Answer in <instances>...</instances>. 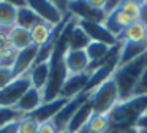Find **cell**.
<instances>
[{
    "instance_id": "6da1fadb",
    "label": "cell",
    "mask_w": 147,
    "mask_h": 133,
    "mask_svg": "<svg viewBox=\"0 0 147 133\" xmlns=\"http://www.w3.org/2000/svg\"><path fill=\"white\" fill-rule=\"evenodd\" d=\"M147 113V95H133L128 100L119 101L108 114L109 128L106 133H130Z\"/></svg>"
},
{
    "instance_id": "7a4b0ae2",
    "label": "cell",
    "mask_w": 147,
    "mask_h": 133,
    "mask_svg": "<svg viewBox=\"0 0 147 133\" xmlns=\"http://www.w3.org/2000/svg\"><path fill=\"white\" fill-rule=\"evenodd\" d=\"M146 66H147V52L142 54L141 57H138V59L131 60L128 63H123V65H119L115 68L112 79H114L115 86H117L120 101L133 97L134 87H136Z\"/></svg>"
},
{
    "instance_id": "3957f363",
    "label": "cell",
    "mask_w": 147,
    "mask_h": 133,
    "mask_svg": "<svg viewBox=\"0 0 147 133\" xmlns=\"http://www.w3.org/2000/svg\"><path fill=\"white\" fill-rule=\"evenodd\" d=\"M90 105H92L93 113L96 114H109L111 109L120 101L119 90L114 79L109 78L103 84H100L95 90L90 92Z\"/></svg>"
},
{
    "instance_id": "277c9868",
    "label": "cell",
    "mask_w": 147,
    "mask_h": 133,
    "mask_svg": "<svg viewBox=\"0 0 147 133\" xmlns=\"http://www.w3.org/2000/svg\"><path fill=\"white\" fill-rule=\"evenodd\" d=\"M32 87L30 70L24 75L10 81L3 89H0V108H14L24 94Z\"/></svg>"
},
{
    "instance_id": "5b68a950",
    "label": "cell",
    "mask_w": 147,
    "mask_h": 133,
    "mask_svg": "<svg viewBox=\"0 0 147 133\" xmlns=\"http://www.w3.org/2000/svg\"><path fill=\"white\" fill-rule=\"evenodd\" d=\"M26 6H29L41 21L48 22L54 27L60 24L67 14L55 5L54 0H26Z\"/></svg>"
},
{
    "instance_id": "8992f818",
    "label": "cell",
    "mask_w": 147,
    "mask_h": 133,
    "mask_svg": "<svg viewBox=\"0 0 147 133\" xmlns=\"http://www.w3.org/2000/svg\"><path fill=\"white\" fill-rule=\"evenodd\" d=\"M67 13H70L71 16H74L76 19H81V21L100 22V24H103V21L106 19V13L103 10H96L93 6H90L86 0H73V2H68Z\"/></svg>"
},
{
    "instance_id": "52a82bcc",
    "label": "cell",
    "mask_w": 147,
    "mask_h": 133,
    "mask_svg": "<svg viewBox=\"0 0 147 133\" xmlns=\"http://www.w3.org/2000/svg\"><path fill=\"white\" fill-rule=\"evenodd\" d=\"M89 98H90V94L82 92V94H79V95H76V97H73V98L68 100V103L65 105V106L55 114L54 119H52V124L57 127L59 132L67 130V125L70 124V120H71V117L74 116V113H76V111L79 109L81 105H84Z\"/></svg>"
},
{
    "instance_id": "ba28073f",
    "label": "cell",
    "mask_w": 147,
    "mask_h": 133,
    "mask_svg": "<svg viewBox=\"0 0 147 133\" xmlns=\"http://www.w3.org/2000/svg\"><path fill=\"white\" fill-rule=\"evenodd\" d=\"M78 25L82 29L87 33V37L92 41H100V43H105L108 46H114V44H119L120 41L108 30L103 24L100 22H90V21H81V19H76Z\"/></svg>"
},
{
    "instance_id": "9c48e42d",
    "label": "cell",
    "mask_w": 147,
    "mask_h": 133,
    "mask_svg": "<svg viewBox=\"0 0 147 133\" xmlns=\"http://www.w3.org/2000/svg\"><path fill=\"white\" fill-rule=\"evenodd\" d=\"M68 100H70V98L57 97V98H54V100H51V101H43V103L40 105L33 113L27 114V116L33 117V119L38 120L40 124L48 122V120H52L55 117V114H57L59 111H60L62 108L68 103Z\"/></svg>"
},
{
    "instance_id": "30bf717a",
    "label": "cell",
    "mask_w": 147,
    "mask_h": 133,
    "mask_svg": "<svg viewBox=\"0 0 147 133\" xmlns=\"http://www.w3.org/2000/svg\"><path fill=\"white\" fill-rule=\"evenodd\" d=\"M90 78V71H82V73H76V75H68V78L65 79L63 86L60 89L59 97H65V98H73L76 95L82 94L86 90V86L89 82Z\"/></svg>"
},
{
    "instance_id": "8fae6325",
    "label": "cell",
    "mask_w": 147,
    "mask_h": 133,
    "mask_svg": "<svg viewBox=\"0 0 147 133\" xmlns=\"http://www.w3.org/2000/svg\"><path fill=\"white\" fill-rule=\"evenodd\" d=\"M36 56H38V48H36L35 44L26 48V49L18 51L16 60H14L13 66H11V68H13V76L14 78H18V76H21V75H24V73L29 71V70L33 66V63H35Z\"/></svg>"
},
{
    "instance_id": "7c38bea8",
    "label": "cell",
    "mask_w": 147,
    "mask_h": 133,
    "mask_svg": "<svg viewBox=\"0 0 147 133\" xmlns=\"http://www.w3.org/2000/svg\"><path fill=\"white\" fill-rule=\"evenodd\" d=\"M63 60H65V66H67L68 75H76V73L87 71L89 63H90L86 51H71V49H68L67 54H65V57H63Z\"/></svg>"
},
{
    "instance_id": "4fadbf2b",
    "label": "cell",
    "mask_w": 147,
    "mask_h": 133,
    "mask_svg": "<svg viewBox=\"0 0 147 133\" xmlns=\"http://www.w3.org/2000/svg\"><path fill=\"white\" fill-rule=\"evenodd\" d=\"M41 103H43V92L38 90V89H35V87H30L29 90L21 97V100L16 103L14 109L19 111L22 116H27V114L33 113Z\"/></svg>"
},
{
    "instance_id": "5bb4252c",
    "label": "cell",
    "mask_w": 147,
    "mask_h": 133,
    "mask_svg": "<svg viewBox=\"0 0 147 133\" xmlns=\"http://www.w3.org/2000/svg\"><path fill=\"white\" fill-rule=\"evenodd\" d=\"M147 52V41L133 43V41H120V57H119V65L128 63L131 60L141 57Z\"/></svg>"
},
{
    "instance_id": "9a60e30c",
    "label": "cell",
    "mask_w": 147,
    "mask_h": 133,
    "mask_svg": "<svg viewBox=\"0 0 147 133\" xmlns=\"http://www.w3.org/2000/svg\"><path fill=\"white\" fill-rule=\"evenodd\" d=\"M93 114V109H92V105H90V100H87L84 105H81L79 109L74 113V116L71 117L70 124L67 125V132H71V133H79L84 127L87 125L89 119L92 117Z\"/></svg>"
},
{
    "instance_id": "2e32d148",
    "label": "cell",
    "mask_w": 147,
    "mask_h": 133,
    "mask_svg": "<svg viewBox=\"0 0 147 133\" xmlns=\"http://www.w3.org/2000/svg\"><path fill=\"white\" fill-rule=\"evenodd\" d=\"M49 73H51V59L45 60V62H38L30 68V79H32V87L38 89V90H45L46 84L49 79Z\"/></svg>"
},
{
    "instance_id": "e0dca14e",
    "label": "cell",
    "mask_w": 147,
    "mask_h": 133,
    "mask_svg": "<svg viewBox=\"0 0 147 133\" xmlns=\"http://www.w3.org/2000/svg\"><path fill=\"white\" fill-rule=\"evenodd\" d=\"M54 30L55 27L48 22L41 21L35 25V27L30 29V37H32V43L36 48H43L45 44H48L51 41V38L54 37Z\"/></svg>"
},
{
    "instance_id": "ac0fdd59",
    "label": "cell",
    "mask_w": 147,
    "mask_h": 133,
    "mask_svg": "<svg viewBox=\"0 0 147 133\" xmlns=\"http://www.w3.org/2000/svg\"><path fill=\"white\" fill-rule=\"evenodd\" d=\"M8 41H10V46L14 48L16 51H21V49H26V48L32 46V37H30V30L27 29H22V27H11L8 30Z\"/></svg>"
},
{
    "instance_id": "d6986e66",
    "label": "cell",
    "mask_w": 147,
    "mask_h": 133,
    "mask_svg": "<svg viewBox=\"0 0 147 133\" xmlns=\"http://www.w3.org/2000/svg\"><path fill=\"white\" fill-rule=\"evenodd\" d=\"M90 38L87 37V33L78 25V21H74L73 27L68 35V49L71 51H86V48L90 44Z\"/></svg>"
},
{
    "instance_id": "ffe728a7",
    "label": "cell",
    "mask_w": 147,
    "mask_h": 133,
    "mask_svg": "<svg viewBox=\"0 0 147 133\" xmlns=\"http://www.w3.org/2000/svg\"><path fill=\"white\" fill-rule=\"evenodd\" d=\"M16 14L18 6L7 0H0V29L10 30L16 25Z\"/></svg>"
},
{
    "instance_id": "44dd1931",
    "label": "cell",
    "mask_w": 147,
    "mask_h": 133,
    "mask_svg": "<svg viewBox=\"0 0 147 133\" xmlns=\"http://www.w3.org/2000/svg\"><path fill=\"white\" fill-rule=\"evenodd\" d=\"M120 41H133V43L147 41V27L139 21L133 22V24L128 25L123 30V33L120 37Z\"/></svg>"
},
{
    "instance_id": "7402d4cb",
    "label": "cell",
    "mask_w": 147,
    "mask_h": 133,
    "mask_svg": "<svg viewBox=\"0 0 147 133\" xmlns=\"http://www.w3.org/2000/svg\"><path fill=\"white\" fill-rule=\"evenodd\" d=\"M38 22H41V19L29 8V6H19L18 8V14H16V25L30 30L32 27H35Z\"/></svg>"
},
{
    "instance_id": "603a6c76",
    "label": "cell",
    "mask_w": 147,
    "mask_h": 133,
    "mask_svg": "<svg viewBox=\"0 0 147 133\" xmlns=\"http://www.w3.org/2000/svg\"><path fill=\"white\" fill-rule=\"evenodd\" d=\"M109 49H111V46H108V44H105V43L90 41V44L86 48V54H87V57H89L90 63H95V62H98V60H101L103 57L109 52Z\"/></svg>"
},
{
    "instance_id": "cb8c5ba5",
    "label": "cell",
    "mask_w": 147,
    "mask_h": 133,
    "mask_svg": "<svg viewBox=\"0 0 147 133\" xmlns=\"http://www.w3.org/2000/svg\"><path fill=\"white\" fill-rule=\"evenodd\" d=\"M86 127L92 133H106L108 128H109L108 114H96V113H93Z\"/></svg>"
},
{
    "instance_id": "d4e9b609",
    "label": "cell",
    "mask_w": 147,
    "mask_h": 133,
    "mask_svg": "<svg viewBox=\"0 0 147 133\" xmlns=\"http://www.w3.org/2000/svg\"><path fill=\"white\" fill-rule=\"evenodd\" d=\"M40 122L35 120L30 116H24L19 120V127H18V133H38Z\"/></svg>"
},
{
    "instance_id": "484cf974",
    "label": "cell",
    "mask_w": 147,
    "mask_h": 133,
    "mask_svg": "<svg viewBox=\"0 0 147 133\" xmlns=\"http://www.w3.org/2000/svg\"><path fill=\"white\" fill-rule=\"evenodd\" d=\"M21 117L24 116L14 108H0V127L7 125L10 122H14V120H19Z\"/></svg>"
},
{
    "instance_id": "4316f807",
    "label": "cell",
    "mask_w": 147,
    "mask_h": 133,
    "mask_svg": "<svg viewBox=\"0 0 147 133\" xmlns=\"http://www.w3.org/2000/svg\"><path fill=\"white\" fill-rule=\"evenodd\" d=\"M120 11L127 13L128 16H131V18L134 19V21H138L139 19V13H141V6L136 5V3L130 2V0H122V3L117 6Z\"/></svg>"
},
{
    "instance_id": "83f0119b",
    "label": "cell",
    "mask_w": 147,
    "mask_h": 133,
    "mask_svg": "<svg viewBox=\"0 0 147 133\" xmlns=\"http://www.w3.org/2000/svg\"><path fill=\"white\" fill-rule=\"evenodd\" d=\"M133 95H147V66L144 68L142 75H141L136 87H134Z\"/></svg>"
},
{
    "instance_id": "f1b7e54d",
    "label": "cell",
    "mask_w": 147,
    "mask_h": 133,
    "mask_svg": "<svg viewBox=\"0 0 147 133\" xmlns=\"http://www.w3.org/2000/svg\"><path fill=\"white\" fill-rule=\"evenodd\" d=\"M13 68L11 66H0V89H3L10 81H13Z\"/></svg>"
},
{
    "instance_id": "f546056e",
    "label": "cell",
    "mask_w": 147,
    "mask_h": 133,
    "mask_svg": "<svg viewBox=\"0 0 147 133\" xmlns=\"http://www.w3.org/2000/svg\"><path fill=\"white\" fill-rule=\"evenodd\" d=\"M10 48V41H8V30L0 29V62H2V56L3 52Z\"/></svg>"
},
{
    "instance_id": "4dcf8cb0",
    "label": "cell",
    "mask_w": 147,
    "mask_h": 133,
    "mask_svg": "<svg viewBox=\"0 0 147 133\" xmlns=\"http://www.w3.org/2000/svg\"><path fill=\"white\" fill-rule=\"evenodd\" d=\"M38 133H60V132H59L57 127H55L54 124H52V120H48V122L40 124Z\"/></svg>"
},
{
    "instance_id": "1f68e13d",
    "label": "cell",
    "mask_w": 147,
    "mask_h": 133,
    "mask_svg": "<svg viewBox=\"0 0 147 133\" xmlns=\"http://www.w3.org/2000/svg\"><path fill=\"white\" fill-rule=\"evenodd\" d=\"M22 119V117H21ZM19 119V120H21ZM19 120H14V122H10L7 125L0 127V133H18V127H19Z\"/></svg>"
},
{
    "instance_id": "d6a6232c",
    "label": "cell",
    "mask_w": 147,
    "mask_h": 133,
    "mask_svg": "<svg viewBox=\"0 0 147 133\" xmlns=\"http://www.w3.org/2000/svg\"><path fill=\"white\" fill-rule=\"evenodd\" d=\"M122 3V0H108L106 2V8H105V13L106 14H109L111 11H114L115 8H117L119 5Z\"/></svg>"
},
{
    "instance_id": "836d02e7",
    "label": "cell",
    "mask_w": 147,
    "mask_h": 133,
    "mask_svg": "<svg viewBox=\"0 0 147 133\" xmlns=\"http://www.w3.org/2000/svg\"><path fill=\"white\" fill-rule=\"evenodd\" d=\"M87 3H89L90 6H93V8H96V10H103L105 11V8H106V2L108 0H86Z\"/></svg>"
},
{
    "instance_id": "e575fe53",
    "label": "cell",
    "mask_w": 147,
    "mask_h": 133,
    "mask_svg": "<svg viewBox=\"0 0 147 133\" xmlns=\"http://www.w3.org/2000/svg\"><path fill=\"white\" fill-rule=\"evenodd\" d=\"M55 5L59 6V8L62 10L63 13H67V5H68V0H54Z\"/></svg>"
},
{
    "instance_id": "d590c367",
    "label": "cell",
    "mask_w": 147,
    "mask_h": 133,
    "mask_svg": "<svg viewBox=\"0 0 147 133\" xmlns=\"http://www.w3.org/2000/svg\"><path fill=\"white\" fill-rule=\"evenodd\" d=\"M7 2H10V3H13V5H16L18 8H19V6H24V5H26V0H7Z\"/></svg>"
},
{
    "instance_id": "8d00e7d4",
    "label": "cell",
    "mask_w": 147,
    "mask_h": 133,
    "mask_svg": "<svg viewBox=\"0 0 147 133\" xmlns=\"http://www.w3.org/2000/svg\"><path fill=\"white\" fill-rule=\"evenodd\" d=\"M79 133H92V132H90V130L89 128H87V127H84V128L82 130H81V132Z\"/></svg>"
},
{
    "instance_id": "74e56055",
    "label": "cell",
    "mask_w": 147,
    "mask_h": 133,
    "mask_svg": "<svg viewBox=\"0 0 147 133\" xmlns=\"http://www.w3.org/2000/svg\"><path fill=\"white\" fill-rule=\"evenodd\" d=\"M134 130H136V128H134ZM136 132L138 133H147V130H136Z\"/></svg>"
},
{
    "instance_id": "f35d334b",
    "label": "cell",
    "mask_w": 147,
    "mask_h": 133,
    "mask_svg": "<svg viewBox=\"0 0 147 133\" xmlns=\"http://www.w3.org/2000/svg\"><path fill=\"white\" fill-rule=\"evenodd\" d=\"M60 133H71V132H67V130H63V132H60Z\"/></svg>"
},
{
    "instance_id": "ab89813d",
    "label": "cell",
    "mask_w": 147,
    "mask_h": 133,
    "mask_svg": "<svg viewBox=\"0 0 147 133\" xmlns=\"http://www.w3.org/2000/svg\"><path fill=\"white\" fill-rule=\"evenodd\" d=\"M130 133H138V132H136V130H131V132H130Z\"/></svg>"
},
{
    "instance_id": "60d3db41",
    "label": "cell",
    "mask_w": 147,
    "mask_h": 133,
    "mask_svg": "<svg viewBox=\"0 0 147 133\" xmlns=\"http://www.w3.org/2000/svg\"><path fill=\"white\" fill-rule=\"evenodd\" d=\"M68 2H73V0H68ZM67 6H68V5H67Z\"/></svg>"
},
{
    "instance_id": "b9f144b4",
    "label": "cell",
    "mask_w": 147,
    "mask_h": 133,
    "mask_svg": "<svg viewBox=\"0 0 147 133\" xmlns=\"http://www.w3.org/2000/svg\"><path fill=\"white\" fill-rule=\"evenodd\" d=\"M146 114H147V113H146Z\"/></svg>"
}]
</instances>
